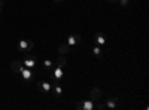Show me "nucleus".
<instances>
[{
    "instance_id": "3",
    "label": "nucleus",
    "mask_w": 149,
    "mask_h": 110,
    "mask_svg": "<svg viewBox=\"0 0 149 110\" xmlns=\"http://www.w3.org/2000/svg\"><path fill=\"white\" fill-rule=\"evenodd\" d=\"M19 75H21V77L26 80V82H30V80H33V70L31 68H27V67H24L21 71H19Z\"/></svg>"
},
{
    "instance_id": "15",
    "label": "nucleus",
    "mask_w": 149,
    "mask_h": 110,
    "mask_svg": "<svg viewBox=\"0 0 149 110\" xmlns=\"http://www.w3.org/2000/svg\"><path fill=\"white\" fill-rule=\"evenodd\" d=\"M93 54H94L95 57H98V58H100V57L103 55V51H102V48L98 46V45H97V46H94V48H93Z\"/></svg>"
},
{
    "instance_id": "6",
    "label": "nucleus",
    "mask_w": 149,
    "mask_h": 110,
    "mask_svg": "<svg viewBox=\"0 0 149 110\" xmlns=\"http://www.w3.org/2000/svg\"><path fill=\"white\" fill-rule=\"evenodd\" d=\"M22 68H24V64L21 63V61H12V63H10V70H12V71L19 73Z\"/></svg>"
},
{
    "instance_id": "2",
    "label": "nucleus",
    "mask_w": 149,
    "mask_h": 110,
    "mask_svg": "<svg viewBox=\"0 0 149 110\" xmlns=\"http://www.w3.org/2000/svg\"><path fill=\"white\" fill-rule=\"evenodd\" d=\"M102 95H103V91H102V88L95 86V88H93V89L90 91V100H93V101H97V100H100V98H102Z\"/></svg>"
},
{
    "instance_id": "5",
    "label": "nucleus",
    "mask_w": 149,
    "mask_h": 110,
    "mask_svg": "<svg viewBox=\"0 0 149 110\" xmlns=\"http://www.w3.org/2000/svg\"><path fill=\"white\" fill-rule=\"evenodd\" d=\"M94 42H95L98 46H103V45L106 43L104 34H103V33H95V34H94Z\"/></svg>"
},
{
    "instance_id": "9",
    "label": "nucleus",
    "mask_w": 149,
    "mask_h": 110,
    "mask_svg": "<svg viewBox=\"0 0 149 110\" xmlns=\"http://www.w3.org/2000/svg\"><path fill=\"white\" fill-rule=\"evenodd\" d=\"M63 75H64V68H61V67H55V70L52 71V77L55 80H60L63 77Z\"/></svg>"
},
{
    "instance_id": "13",
    "label": "nucleus",
    "mask_w": 149,
    "mask_h": 110,
    "mask_svg": "<svg viewBox=\"0 0 149 110\" xmlns=\"http://www.w3.org/2000/svg\"><path fill=\"white\" fill-rule=\"evenodd\" d=\"M93 109H94V101L93 100L82 101V110H93Z\"/></svg>"
},
{
    "instance_id": "10",
    "label": "nucleus",
    "mask_w": 149,
    "mask_h": 110,
    "mask_svg": "<svg viewBox=\"0 0 149 110\" xmlns=\"http://www.w3.org/2000/svg\"><path fill=\"white\" fill-rule=\"evenodd\" d=\"M55 66L57 67H61V68H66L67 67V59L64 58V55H61L55 59Z\"/></svg>"
},
{
    "instance_id": "18",
    "label": "nucleus",
    "mask_w": 149,
    "mask_h": 110,
    "mask_svg": "<svg viewBox=\"0 0 149 110\" xmlns=\"http://www.w3.org/2000/svg\"><path fill=\"white\" fill-rule=\"evenodd\" d=\"M119 2V5L122 6V8H127L128 6V0H118Z\"/></svg>"
},
{
    "instance_id": "14",
    "label": "nucleus",
    "mask_w": 149,
    "mask_h": 110,
    "mask_svg": "<svg viewBox=\"0 0 149 110\" xmlns=\"http://www.w3.org/2000/svg\"><path fill=\"white\" fill-rule=\"evenodd\" d=\"M52 91H54V94H55L57 97H60L61 94H63V88H61V86H60V85H58L57 82L52 85Z\"/></svg>"
},
{
    "instance_id": "4",
    "label": "nucleus",
    "mask_w": 149,
    "mask_h": 110,
    "mask_svg": "<svg viewBox=\"0 0 149 110\" xmlns=\"http://www.w3.org/2000/svg\"><path fill=\"white\" fill-rule=\"evenodd\" d=\"M81 40H82L81 34H72V36H69V37H67V43H69L70 46H74V45L81 43Z\"/></svg>"
},
{
    "instance_id": "8",
    "label": "nucleus",
    "mask_w": 149,
    "mask_h": 110,
    "mask_svg": "<svg viewBox=\"0 0 149 110\" xmlns=\"http://www.w3.org/2000/svg\"><path fill=\"white\" fill-rule=\"evenodd\" d=\"M37 85H39V89L42 92H49V91L52 89V85L49 83V82H39Z\"/></svg>"
},
{
    "instance_id": "1",
    "label": "nucleus",
    "mask_w": 149,
    "mask_h": 110,
    "mask_svg": "<svg viewBox=\"0 0 149 110\" xmlns=\"http://www.w3.org/2000/svg\"><path fill=\"white\" fill-rule=\"evenodd\" d=\"M33 46H34V43H33L31 40H27V39L18 42V49H19L21 52H30V51L33 49Z\"/></svg>"
},
{
    "instance_id": "21",
    "label": "nucleus",
    "mask_w": 149,
    "mask_h": 110,
    "mask_svg": "<svg viewBox=\"0 0 149 110\" xmlns=\"http://www.w3.org/2000/svg\"><path fill=\"white\" fill-rule=\"evenodd\" d=\"M115 2H118V0H115Z\"/></svg>"
},
{
    "instance_id": "12",
    "label": "nucleus",
    "mask_w": 149,
    "mask_h": 110,
    "mask_svg": "<svg viewBox=\"0 0 149 110\" xmlns=\"http://www.w3.org/2000/svg\"><path fill=\"white\" fill-rule=\"evenodd\" d=\"M116 104H118V98L116 97H110V98L107 100V103H106V107L107 109H115Z\"/></svg>"
},
{
    "instance_id": "17",
    "label": "nucleus",
    "mask_w": 149,
    "mask_h": 110,
    "mask_svg": "<svg viewBox=\"0 0 149 110\" xmlns=\"http://www.w3.org/2000/svg\"><path fill=\"white\" fill-rule=\"evenodd\" d=\"M94 107H95V109H98V110H104V109H106V104H103V103H98V104H95Z\"/></svg>"
},
{
    "instance_id": "16",
    "label": "nucleus",
    "mask_w": 149,
    "mask_h": 110,
    "mask_svg": "<svg viewBox=\"0 0 149 110\" xmlns=\"http://www.w3.org/2000/svg\"><path fill=\"white\" fill-rule=\"evenodd\" d=\"M52 64H54V63H52L51 59H45V61H43V67L48 68V70H51V68H52Z\"/></svg>"
},
{
    "instance_id": "19",
    "label": "nucleus",
    "mask_w": 149,
    "mask_h": 110,
    "mask_svg": "<svg viewBox=\"0 0 149 110\" xmlns=\"http://www.w3.org/2000/svg\"><path fill=\"white\" fill-rule=\"evenodd\" d=\"M76 109H78V110H82V101H78V103H76Z\"/></svg>"
},
{
    "instance_id": "20",
    "label": "nucleus",
    "mask_w": 149,
    "mask_h": 110,
    "mask_svg": "<svg viewBox=\"0 0 149 110\" xmlns=\"http://www.w3.org/2000/svg\"><path fill=\"white\" fill-rule=\"evenodd\" d=\"M52 2H54V3H63L64 0H52Z\"/></svg>"
},
{
    "instance_id": "11",
    "label": "nucleus",
    "mask_w": 149,
    "mask_h": 110,
    "mask_svg": "<svg viewBox=\"0 0 149 110\" xmlns=\"http://www.w3.org/2000/svg\"><path fill=\"white\" fill-rule=\"evenodd\" d=\"M58 52L61 54V55H66L67 52H70V45L66 42V43H61V45H58Z\"/></svg>"
},
{
    "instance_id": "7",
    "label": "nucleus",
    "mask_w": 149,
    "mask_h": 110,
    "mask_svg": "<svg viewBox=\"0 0 149 110\" xmlns=\"http://www.w3.org/2000/svg\"><path fill=\"white\" fill-rule=\"evenodd\" d=\"M22 64H24V67H27V68H34V66H36V59L31 58V57H27V58H24V59H22Z\"/></svg>"
}]
</instances>
